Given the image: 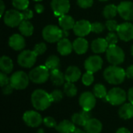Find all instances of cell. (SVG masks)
Returning <instances> with one entry per match:
<instances>
[{
    "instance_id": "obj_1",
    "label": "cell",
    "mask_w": 133,
    "mask_h": 133,
    "mask_svg": "<svg viewBox=\"0 0 133 133\" xmlns=\"http://www.w3.org/2000/svg\"><path fill=\"white\" fill-rule=\"evenodd\" d=\"M126 77L125 71L118 65H110L104 71V78L110 84L118 85L124 82Z\"/></svg>"
},
{
    "instance_id": "obj_35",
    "label": "cell",
    "mask_w": 133,
    "mask_h": 133,
    "mask_svg": "<svg viewBox=\"0 0 133 133\" xmlns=\"http://www.w3.org/2000/svg\"><path fill=\"white\" fill-rule=\"evenodd\" d=\"M94 81V73L87 71V72H85L83 76H82V83L85 85V86H90Z\"/></svg>"
},
{
    "instance_id": "obj_10",
    "label": "cell",
    "mask_w": 133,
    "mask_h": 133,
    "mask_svg": "<svg viewBox=\"0 0 133 133\" xmlns=\"http://www.w3.org/2000/svg\"><path fill=\"white\" fill-rule=\"evenodd\" d=\"M116 31L122 41L128 42L133 40V24L132 23L125 22L119 24Z\"/></svg>"
},
{
    "instance_id": "obj_41",
    "label": "cell",
    "mask_w": 133,
    "mask_h": 133,
    "mask_svg": "<svg viewBox=\"0 0 133 133\" xmlns=\"http://www.w3.org/2000/svg\"><path fill=\"white\" fill-rule=\"evenodd\" d=\"M43 122H44V125L48 128H55L57 126V122H56L55 119L50 116L44 118L43 120Z\"/></svg>"
},
{
    "instance_id": "obj_42",
    "label": "cell",
    "mask_w": 133,
    "mask_h": 133,
    "mask_svg": "<svg viewBox=\"0 0 133 133\" xmlns=\"http://www.w3.org/2000/svg\"><path fill=\"white\" fill-rule=\"evenodd\" d=\"M77 5L82 9L90 8L94 4V0H76Z\"/></svg>"
},
{
    "instance_id": "obj_33",
    "label": "cell",
    "mask_w": 133,
    "mask_h": 133,
    "mask_svg": "<svg viewBox=\"0 0 133 133\" xmlns=\"http://www.w3.org/2000/svg\"><path fill=\"white\" fill-rule=\"evenodd\" d=\"M64 93L69 97H73L77 94V88L74 83L66 82L64 84Z\"/></svg>"
},
{
    "instance_id": "obj_26",
    "label": "cell",
    "mask_w": 133,
    "mask_h": 133,
    "mask_svg": "<svg viewBox=\"0 0 133 133\" xmlns=\"http://www.w3.org/2000/svg\"><path fill=\"white\" fill-rule=\"evenodd\" d=\"M50 79H51V81L52 82V83L57 87H60V86L63 85L65 81V74H63L58 69L51 71Z\"/></svg>"
},
{
    "instance_id": "obj_32",
    "label": "cell",
    "mask_w": 133,
    "mask_h": 133,
    "mask_svg": "<svg viewBox=\"0 0 133 133\" xmlns=\"http://www.w3.org/2000/svg\"><path fill=\"white\" fill-rule=\"evenodd\" d=\"M94 94L97 98H106L108 94L107 89L103 84L97 83L94 87Z\"/></svg>"
},
{
    "instance_id": "obj_15",
    "label": "cell",
    "mask_w": 133,
    "mask_h": 133,
    "mask_svg": "<svg viewBox=\"0 0 133 133\" xmlns=\"http://www.w3.org/2000/svg\"><path fill=\"white\" fill-rule=\"evenodd\" d=\"M51 6L56 16H63L67 14L70 9V2L69 0H51Z\"/></svg>"
},
{
    "instance_id": "obj_4",
    "label": "cell",
    "mask_w": 133,
    "mask_h": 133,
    "mask_svg": "<svg viewBox=\"0 0 133 133\" xmlns=\"http://www.w3.org/2000/svg\"><path fill=\"white\" fill-rule=\"evenodd\" d=\"M42 37L48 43L58 42L62 38V30L56 25H47L42 30Z\"/></svg>"
},
{
    "instance_id": "obj_19",
    "label": "cell",
    "mask_w": 133,
    "mask_h": 133,
    "mask_svg": "<svg viewBox=\"0 0 133 133\" xmlns=\"http://www.w3.org/2000/svg\"><path fill=\"white\" fill-rule=\"evenodd\" d=\"M91 118L90 111L83 110L79 113H76L72 116V122L79 126H83L86 125L87 122Z\"/></svg>"
},
{
    "instance_id": "obj_7",
    "label": "cell",
    "mask_w": 133,
    "mask_h": 133,
    "mask_svg": "<svg viewBox=\"0 0 133 133\" xmlns=\"http://www.w3.org/2000/svg\"><path fill=\"white\" fill-rule=\"evenodd\" d=\"M29 75L23 71H17L10 76V84L15 90H23L27 87L30 81Z\"/></svg>"
},
{
    "instance_id": "obj_28",
    "label": "cell",
    "mask_w": 133,
    "mask_h": 133,
    "mask_svg": "<svg viewBox=\"0 0 133 133\" xmlns=\"http://www.w3.org/2000/svg\"><path fill=\"white\" fill-rule=\"evenodd\" d=\"M119 116L123 119H130L133 118V104L131 103L124 104L118 111Z\"/></svg>"
},
{
    "instance_id": "obj_14",
    "label": "cell",
    "mask_w": 133,
    "mask_h": 133,
    "mask_svg": "<svg viewBox=\"0 0 133 133\" xmlns=\"http://www.w3.org/2000/svg\"><path fill=\"white\" fill-rule=\"evenodd\" d=\"M118 12L125 20H133V2L130 1H123L118 5Z\"/></svg>"
},
{
    "instance_id": "obj_50",
    "label": "cell",
    "mask_w": 133,
    "mask_h": 133,
    "mask_svg": "<svg viewBox=\"0 0 133 133\" xmlns=\"http://www.w3.org/2000/svg\"><path fill=\"white\" fill-rule=\"evenodd\" d=\"M116 133H131V132L126 128H120L117 130Z\"/></svg>"
},
{
    "instance_id": "obj_29",
    "label": "cell",
    "mask_w": 133,
    "mask_h": 133,
    "mask_svg": "<svg viewBox=\"0 0 133 133\" xmlns=\"http://www.w3.org/2000/svg\"><path fill=\"white\" fill-rule=\"evenodd\" d=\"M20 34L24 37H30L33 34L34 27L29 20H23L19 26Z\"/></svg>"
},
{
    "instance_id": "obj_2",
    "label": "cell",
    "mask_w": 133,
    "mask_h": 133,
    "mask_svg": "<svg viewBox=\"0 0 133 133\" xmlns=\"http://www.w3.org/2000/svg\"><path fill=\"white\" fill-rule=\"evenodd\" d=\"M31 103L34 108L38 111H44L52 103L51 96L45 90L41 89L35 90L31 95Z\"/></svg>"
},
{
    "instance_id": "obj_5",
    "label": "cell",
    "mask_w": 133,
    "mask_h": 133,
    "mask_svg": "<svg viewBox=\"0 0 133 133\" xmlns=\"http://www.w3.org/2000/svg\"><path fill=\"white\" fill-rule=\"evenodd\" d=\"M49 77V69L45 65H39L37 67H35L29 72L30 79L33 83L37 84L45 83Z\"/></svg>"
},
{
    "instance_id": "obj_43",
    "label": "cell",
    "mask_w": 133,
    "mask_h": 133,
    "mask_svg": "<svg viewBox=\"0 0 133 133\" xmlns=\"http://www.w3.org/2000/svg\"><path fill=\"white\" fill-rule=\"evenodd\" d=\"M10 83V78L8 77L7 74L5 72H1L0 73V85L2 87H3L4 86L9 84Z\"/></svg>"
},
{
    "instance_id": "obj_40",
    "label": "cell",
    "mask_w": 133,
    "mask_h": 133,
    "mask_svg": "<svg viewBox=\"0 0 133 133\" xmlns=\"http://www.w3.org/2000/svg\"><path fill=\"white\" fill-rule=\"evenodd\" d=\"M105 26L106 28L110 31V32H115L117 30V28L118 26L116 20L111 19H108L105 23Z\"/></svg>"
},
{
    "instance_id": "obj_30",
    "label": "cell",
    "mask_w": 133,
    "mask_h": 133,
    "mask_svg": "<svg viewBox=\"0 0 133 133\" xmlns=\"http://www.w3.org/2000/svg\"><path fill=\"white\" fill-rule=\"evenodd\" d=\"M118 12V6L115 4L107 5L103 9V16L107 19H111L116 16Z\"/></svg>"
},
{
    "instance_id": "obj_25",
    "label": "cell",
    "mask_w": 133,
    "mask_h": 133,
    "mask_svg": "<svg viewBox=\"0 0 133 133\" xmlns=\"http://www.w3.org/2000/svg\"><path fill=\"white\" fill-rule=\"evenodd\" d=\"M55 129L59 133H73L76 129L75 124L69 120H63L57 125Z\"/></svg>"
},
{
    "instance_id": "obj_18",
    "label": "cell",
    "mask_w": 133,
    "mask_h": 133,
    "mask_svg": "<svg viewBox=\"0 0 133 133\" xmlns=\"http://www.w3.org/2000/svg\"><path fill=\"white\" fill-rule=\"evenodd\" d=\"M57 43L58 52L62 56H65L71 54V52L73 50L72 43L68 38H62Z\"/></svg>"
},
{
    "instance_id": "obj_11",
    "label": "cell",
    "mask_w": 133,
    "mask_h": 133,
    "mask_svg": "<svg viewBox=\"0 0 133 133\" xmlns=\"http://www.w3.org/2000/svg\"><path fill=\"white\" fill-rule=\"evenodd\" d=\"M23 120L25 124L31 128H36L43 122L41 115L35 111H27L23 115Z\"/></svg>"
},
{
    "instance_id": "obj_17",
    "label": "cell",
    "mask_w": 133,
    "mask_h": 133,
    "mask_svg": "<svg viewBox=\"0 0 133 133\" xmlns=\"http://www.w3.org/2000/svg\"><path fill=\"white\" fill-rule=\"evenodd\" d=\"M9 47L15 51H22L26 46L24 36L19 34H14L9 38Z\"/></svg>"
},
{
    "instance_id": "obj_47",
    "label": "cell",
    "mask_w": 133,
    "mask_h": 133,
    "mask_svg": "<svg viewBox=\"0 0 133 133\" xmlns=\"http://www.w3.org/2000/svg\"><path fill=\"white\" fill-rule=\"evenodd\" d=\"M34 9H35V11H36L37 13H39V14L42 13V12H44V5H41V4H38V3L36 4V5H34Z\"/></svg>"
},
{
    "instance_id": "obj_31",
    "label": "cell",
    "mask_w": 133,
    "mask_h": 133,
    "mask_svg": "<svg viewBox=\"0 0 133 133\" xmlns=\"http://www.w3.org/2000/svg\"><path fill=\"white\" fill-rule=\"evenodd\" d=\"M44 65L49 69V71L58 69L59 68V65H60V59L56 55H50L47 58Z\"/></svg>"
},
{
    "instance_id": "obj_49",
    "label": "cell",
    "mask_w": 133,
    "mask_h": 133,
    "mask_svg": "<svg viewBox=\"0 0 133 133\" xmlns=\"http://www.w3.org/2000/svg\"><path fill=\"white\" fill-rule=\"evenodd\" d=\"M0 9H0V16L2 18L4 13L5 12V4H4L2 0H0Z\"/></svg>"
},
{
    "instance_id": "obj_21",
    "label": "cell",
    "mask_w": 133,
    "mask_h": 133,
    "mask_svg": "<svg viewBox=\"0 0 133 133\" xmlns=\"http://www.w3.org/2000/svg\"><path fill=\"white\" fill-rule=\"evenodd\" d=\"M109 45L105 38H97L91 43V50L96 54H101L107 51Z\"/></svg>"
},
{
    "instance_id": "obj_52",
    "label": "cell",
    "mask_w": 133,
    "mask_h": 133,
    "mask_svg": "<svg viewBox=\"0 0 133 133\" xmlns=\"http://www.w3.org/2000/svg\"><path fill=\"white\" fill-rule=\"evenodd\" d=\"M73 133H87L86 131H83V130H81V129H76V130H75V132Z\"/></svg>"
},
{
    "instance_id": "obj_55",
    "label": "cell",
    "mask_w": 133,
    "mask_h": 133,
    "mask_svg": "<svg viewBox=\"0 0 133 133\" xmlns=\"http://www.w3.org/2000/svg\"><path fill=\"white\" fill-rule=\"evenodd\" d=\"M33 1H34V2H41L42 0H33Z\"/></svg>"
},
{
    "instance_id": "obj_13",
    "label": "cell",
    "mask_w": 133,
    "mask_h": 133,
    "mask_svg": "<svg viewBox=\"0 0 133 133\" xmlns=\"http://www.w3.org/2000/svg\"><path fill=\"white\" fill-rule=\"evenodd\" d=\"M103 66V59L99 55H91L87 58L84 62V68L90 72H97Z\"/></svg>"
},
{
    "instance_id": "obj_16",
    "label": "cell",
    "mask_w": 133,
    "mask_h": 133,
    "mask_svg": "<svg viewBox=\"0 0 133 133\" xmlns=\"http://www.w3.org/2000/svg\"><path fill=\"white\" fill-rule=\"evenodd\" d=\"M91 24L88 20L81 19L76 22L73 27L74 34L79 37H83L87 36L91 31Z\"/></svg>"
},
{
    "instance_id": "obj_12",
    "label": "cell",
    "mask_w": 133,
    "mask_h": 133,
    "mask_svg": "<svg viewBox=\"0 0 133 133\" xmlns=\"http://www.w3.org/2000/svg\"><path fill=\"white\" fill-rule=\"evenodd\" d=\"M79 103L83 110L91 111L96 105V97L94 93L89 91L83 92L79 97Z\"/></svg>"
},
{
    "instance_id": "obj_56",
    "label": "cell",
    "mask_w": 133,
    "mask_h": 133,
    "mask_svg": "<svg viewBox=\"0 0 133 133\" xmlns=\"http://www.w3.org/2000/svg\"><path fill=\"white\" fill-rule=\"evenodd\" d=\"M100 2H107V1H108V0H99Z\"/></svg>"
},
{
    "instance_id": "obj_8",
    "label": "cell",
    "mask_w": 133,
    "mask_h": 133,
    "mask_svg": "<svg viewBox=\"0 0 133 133\" xmlns=\"http://www.w3.org/2000/svg\"><path fill=\"white\" fill-rule=\"evenodd\" d=\"M4 23L9 27L19 26L21 22L23 20L22 12L17 9L7 10L2 16Z\"/></svg>"
},
{
    "instance_id": "obj_3",
    "label": "cell",
    "mask_w": 133,
    "mask_h": 133,
    "mask_svg": "<svg viewBox=\"0 0 133 133\" xmlns=\"http://www.w3.org/2000/svg\"><path fill=\"white\" fill-rule=\"evenodd\" d=\"M108 62L112 65H121L125 58V55L122 48L117 45L109 46L106 51Z\"/></svg>"
},
{
    "instance_id": "obj_36",
    "label": "cell",
    "mask_w": 133,
    "mask_h": 133,
    "mask_svg": "<svg viewBox=\"0 0 133 133\" xmlns=\"http://www.w3.org/2000/svg\"><path fill=\"white\" fill-rule=\"evenodd\" d=\"M105 39L109 46H114V45H116V44L118 41V34H115V32H109L108 35L106 36Z\"/></svg>"
},
{
    "instance_id": "obj_34",
    "label": "cell",
    "mask_w": 133,
    "mask_h": 133,
    "mask_svg": "<svg viewBox=\"0 0 133 133\" xmlns=\"http://www.w3.org/2000/svg\"><path fill=\"white\" fill-rule=\"evenodd\" d=\"M12 4L16 9L23 11L29 6V0H12Z\"/></svg>"
},
{
    "instance_id": "obj_53",
    "label": "cell",
    "mask_w": 133,
    "mask_h": 133,
    "mask_svg": "<svg viewBox=\"0 0 133 133\" xmlns=\"http://www.w3.org/2000/svg\"><path fill=\"white\" fill-rule=\"evenodd\" d=\"M37 133H44V130L43 129H39L38 130H37Z\"/></svg>"
},
{
    "instance_id": "obj_38",
    "label": "cell",
    "mask_w": 133,
    "mask_h": 133,
    "mask_svg": "<svg viewBox=\"0 0 133 133\" xmlns=\"http://www.w3.org/2000/svg\"><path fill=\"white\" fill-rule=\"evenodd\" d=\"M105 27V24L101 22H95L91 24V31L95 34H101L104 30Z\"/></svg>"
},
{
    "instance_id": "obj_48",
    "label": "cell",
    "mask_w": 133,
    "mask_h": 133,
    "mask_svg": "<svg viewBox=\"0 0 133 133\" xmlns=\"http://www.w3.org/2000/svg\"><path fill=\"white\" fill-rule=\"evenodd\" d=\"M127 97H128V99L129 101V102L133 104V87L130 88L128 91V94H127Z\"/></svg>"
},
{
    "instance_id": "obj_23",
    "label": "cell",
    "mask_w": 133,
    "mask_h": 133,
    "mask_svg": "<svg viewBox=\"0 0 133 133\" xmlns=\"http://www.w3.org/2000/svg\"><path fill=\"white\" fill-rule=\"evenodd\" d=\"M102 123L97 118H90L84 125V129L87 133H101L102 131Z\"/></svg>"
},
{
    "instance_id": "obj_22",
    "label": "cell",
    "mask_w": 133,
    "mask_h": 133,
    "mask_svg": "<svg viewBox=\"0 0 133 133\" xmlns=\"http://www.w3.org/2000/svg\"><path fill=\"white\" fill-rule=\"evenodd\" d=\"M73 50L78 55H83L85 54L89 48V44L87 39L84 37H77L72 42Z\"/></svg>"
},
{
    "instance_id": "obj_24",
    "label": "cell",
    "mask_w": 133,
    "mask_h": 133,
    "mask_svg": "<svg viewBox=\"0 0 133 133\" xmlns=\"http://www.w3.org/2000/svg\"><path fill=\"white\" fill-rule=\"evenodd\" d=\"M75 20L74 19L69 15H63L61 16L58 19V24L62 30H72L75 26Z\"/></svg>"
},
{
    "instance_id": "obj_45",
    "label": "cell",
    "mask_w": 133,
    "mask_h": 133,
    "mask_svg": "<svg viewBox=\"0 0 133 133\" xmlns=\"http://www.w3.org/2000/svg\"><path fill=\"white\" fill-rule=\"evenodd\" d=\"M13 89H14V88L11 86V84H10V83H9V84H7V85L4 86V87H2V93H3L5 95L10 94H12V93Z\"/></svg>"
},
{
    "instance_id": "obj_37",
    "label": "cell",
    "mask_w": 133,
    "mask_h": 133,
    "mask_svg": "<svg viewBox=\"0 0 133 133\" xmlns=\"http://www.w3.org/2000/svg\"><path fill=\"white\" fill-rule=\"evenodd\" d=\"M33 51L37 55H43L46 51H47V45L44 42H40L38 44H36L34 47Z\"/></svg>"
},
{
    "instance_id": "obj_44",
    "label": "cell",
    "mask_w": 133,
    "mask_h": 133,
    "mask_svg": "<svg viewBox=\"0 0 133 133\" xmlns=\"http://www.w3.org/2000/svg\"><path fill=\"white\" fill-rule=\"evenodd\" d=\"M22 15H23V20H29L30 19L33 18L34 16V12L31 9H25L23 11H22Z\"/></svg>"
},
{
    "instance_id": "obj_51",
    "label": "cell",
    "mask_w": 133,
    "mask_h": 133,
    "mask_svg": "<svg viewBox=\"0 0 133 133\" xmlns=\"http://www.w3.org/2000/svg\"><path fill=\"white\" fill-rule=\"evenodd\" d=\"M69 35V30H62V38H67Z\"/></svg>"
},
{
    "instance_id": "obj_6",
    "label": "cell",
    "mask_w": 133,
    "mask_h": 133,
    "mask_svg": "<svg viewBox=\"0 0 133 133\" xmlns=\"http://www.w3.org/2000/svg\"><path fill=\"white\" fill-rule=\"evenodd\" d=\"M127 94L124 90L119 87H115L108 92L106 101L112 105H121L126 101Z\"/></svg>"
},
{
    "instance_id": "obj_54",
    "label": "cell",
    "mask_w": 133,
    "mask_h": 133,
    "mask_svg": "<svg viewBox=\"0 0 133 133\" xmlns=\"http://www.w3.org/2000/svg\"><path fill=\"white\" fill-rule=\"evenodd\" d=\"M131 54H132V55L133 56V44L132 45V47H131Z\"/></svg>"
},
{
    "instance_id": "obj_46",
    "label": "cell",
    "mask_w": 133,
    "mask_h": 133,
    "mask_svg": "<svg viewBox=\"0 0 133 133\" xmlns=\"http://www.w3.org/2000/svg\"><path fill=\"white\" fill-rule=\"evenodd\" d=\"M125 73H126V77L129 79H133V65H131L126 69Z\"/></svg>"
},
{
    "instance_id": "obj_27",
    "label": "cell",
    "mask_w": 133,
    "mask_h": 133,
    "mask_svg": "<svg viewBox=\"0 0 133 133\" xmlns=\"http://www.w3.org/2000/svg\"><path fill=\"white\" fill-rule=\"evenodd\" d=\"M0 69L2 72L6 74L11 73L13 69L12 60L6 55L2 56L0 58Z\"/></svg>"
},
{
    "instance_id": "obj_9",
    "label": "cell",
    "mask_w": 133,
    "mask_h": 133,
    "mask_svg": "<svg viewBox=\"0 0 133 133\" xmlns=\"http://www.w3.org/2000/svg\"><path fill=\"white\" fill-rule=\"evenodd\" d=\"M37 55L31 50L22 51L17 57L18 64L23 68H31L36 62Z\"/></svg>"
},
{
    "instance_id": "obj_20",
    "label": "cell",
    "mask_w": 133,
    "mask_h": 133,
    "mask_svg": "<svg viewBox=\"0 0 133 133\" xmlns=\"http://www.w3.org/2000/svg\"><path fill=\"white\" fill-rule=\"evenodd\" d=\"M81 77V71L80 69L75 65L69 66L65 72V81L70 83L77 82Z\"/></svg>"
},
{
    "instance_id": "obj_39",
    "label": "cell",
    "mask_w": 133,
    "mask_h": 133,
    "mask_svg": "<svg viewBox=\"0 0 133 133\" xmlns=\"http://www.w3.org/2000/svg\"><path fill=\"white\" fill-rule=\"evenodd\" d=\"M51 99L52 102H59L63 98V93L60 90H55L51 94Z\"/></svg>"
}]
</instances>
